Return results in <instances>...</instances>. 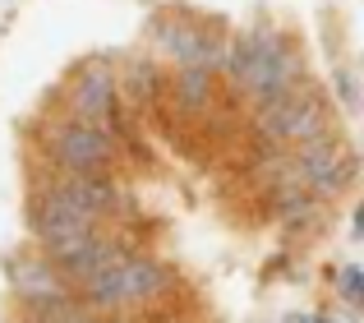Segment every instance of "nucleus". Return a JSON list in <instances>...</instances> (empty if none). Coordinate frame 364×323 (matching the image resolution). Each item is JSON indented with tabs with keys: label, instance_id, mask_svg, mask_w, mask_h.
<instances>
[{
	"label": "nucleus",
	"instance_id": "f257e3e1",
	"mask_svg": "<svg viewBox=\"0 0 364 323\" xmlns=\"http://www.w3.org/2000/svg\"><path fill=\"white\" fill-rule=\"evenodd\" d=\"M166 287H171L166 263H157L152 254H129L124 250L116 263H107V268L97 272V277H88L83 287H74V296H79L88 309H97V314H120V309L157 300Z\"/></svg>",
	"mask_w": 364,
	"mask_h": 323
},
{
	"label": "nucleus",
	"instance_id": "f03ea898",
	"mask_svg": "<svg viewBox=\"0 0 364 323\" xmlns=\"http://www.w3.org/2000/svg\"><path fill=\"white\" fill-rule=\"evenodd\" d=\"M254 129H258L263 144H304V139H314V134H332L328 111H323V92L304 88V83H295L282 97L263 102Z\"/></svg>",
	"mask_w": 364,
	"mask_h": 323
},
{
	"label": "nucleus",
	"instance_id": "7ed1b4c3",
	"mask_svg": "<svg viewBox=\"0 0 364 323\" xmlns=\"http://www.w3.org/2000/svg\"><path fill=\"white\" fill-rule=\"evenodd\" d=\"M42 144H46V157H51L55 171H111V162H116V139L97 120L60 116L46 129Z\"/></svg>",
	"mask_w": 364,
	"mask_h": 323
},
{
	"label": "nucleus",
	"instance_id": "20e7f679",
	"mask_svg": "<svg viewBox=\"0 0 364 323\" xmlns=\"http://www.w3.org/2000/svg\"><path fill=\"white\" fill-rule=\"evenodd\" d=\"M28 222H33V235H37V250L46 254V259H55V254L74 250L79 240H88V235L102 231L97 217H88L83 208H74L70 198L60 194V189L46 180L42 189H37L33 208H28Z\"/></svg>",
	"mask_w": 364,
	"mask_h": 323
},
{
	"label": "nucleus",
	"instance_id": "39448f33",
	"mask_svg": "<svg viewBox=\"0 0 364 323\" xmlns=\"http://www.w3.org/2000/svg\"><path fill=\"white\" fill-rule=\"evenodd\" d=\"M291 166H295L291 176L300 180L314 198L341 194V189L350 185V176H355V157L341 153L332 134H314V139H304V144H295V162H291Z\"/></svg>",
	"mask_w": 364,
	"mask_h": 323
},
{
	"label": "nucleus",
	"instance_id": "423d86ee",
	"mask_svg": "<svg viewBox=\"0 0 364 323\" xmlns=\"http://www.w3.org/2000/svg\"><path fill=\"white\" fill-rule=\"evenodd\" d=\"M295 79H300V51H295V42L286 33H263L240 88L263 107V102L282 97L286 88H295Z\"/></svg>",
	"mask_w": 364,
	"mask_h": 323
},
{
	"label": "nucleus",
	"instance_id": "0eeeda50",
	"mask_svg": "<svg viewBox=\"0 0 364 323\" xmlns=\"http://www.w3.org/2000/svg\"><path fill=\"white\" fill-rule=\"evenodd\" d=\"M65 102H70V116H79V120H97V125H111V120H116L120 79H116L107 55H92V60H83L79 70H74Z\"/></svg>",
	"mask_w": 364,
	"mask_h": 323
},
{
	"label": "nucleus",
	"instance_id": "6e6552de",
	"mask_svg": "<svg viewBox=\"0 0 364 323\" xmlns=\"http://www.w3.org/2000/svg\"><path fill=\"white\" fill-rule=\"evenodd\" d=\"M157 46H161V55H171L176 65H208V70H222V51H226L222 37L198 28V23H189V18H161Z\"/></svg>",
	"mask_w": 364,
	"mask_h": 323
},
{
	"label": "nucleus",
	"instance_id": "1a4fd4ad",
	"mask_svg": "<svg viewBox=\"0 0 364 323\" xmlns=\"http://www.w3.org/2000/svg\"><path fill=\"white\" fill-rule=\"evenodd\" d=\"M124 254V245L120 240H107V235H88V240H79L74 250H65V254H55V272H60V282L65 287H83L88 277H97L107 263H116Z\"/></svg>",
	"mask_w": 364,
	"mask_h": 323
},
{
	"label": "nucleus",
	"instance_id": "9d476101",
	"mask_svg": "<svg viewBox=\"0 0 364 323\" xmlns=\"http://www.w3.org/2000/svg\"><path fill=\"white\" fill-rule=\"evenodd\" d=\"M5 272H9V291H14L18 300L65 287L60 272H55V263L46 259V254H14V259H5Z\"/></svg>",
	"mask_w": 364,
	"mask_h": 323
},
{
	"label": "nucleus",
	"instance_id": "9b49d317",
	"mask_svg": "<svg viewBox=\"0 0 364 323\" xmlns=\"http://www.w3.org/2000/svg\"><path fill=\"white\" fill-rule=\"evenodd\" d=\"M213 83H217V70H208V65H180L171 97H176L180 111H203L213 102Z\"/></svg>",
	"mask_w": 364,
	"mask_h": 323
},
{
	"label": "nucleus",
	"instance_id": "f8f14e48",
	"mask_svg": "<svg viewBox=\"0 0 364 323\" xmlns=\"http://www.w3.org/2000/svg\"><path fill=\"white\" fill-rule=\"evenodd\" d=\"M258 37H263V33L245 28V33H235V42L222 51V70L231 74L235 83H245V74H249V60H254V51H258Z\"/></svg>",
	"mask_w": 364,
	"mask_h": 323
},
{
	"label": "nucleus",
	"instance_id": "ddd939ff",
	"mask_svg": "<svg viewBox=\"0 0 364 323\" xmlns=\"http://www.w3.org/2000/svg\"><path fill=\"white\" fill-rule=\"evenodd\" d=\"M157 70H152V60H129V70H124V83L120 92H129L134 102H152L157 97Z\"/></svg>",
	"mask_w": 364,
	"mask_h": 323
},
{
	"label": "nucleus",
	"instance_id": "4468645a",
	"mask_svg": "<svg viewBox=\"0 0 364 323\" xmlns=\"http://www.w3.org/2000/svg\"><path fill=\"white\" fill-rule=\"evenodd\" d=\"M332 88H337V102L350 111V116H355V111H360V83H355V70H346V65H341V70H332Z\"/></svg>",
	"mask_w": 364,
	"mask_h": 323
},
{
	"label": "nucleus",
	"instance_id": "2eb2a0df",
	"mask_svg": "<svg viewBox=\"0 0 364 323\" xmlns=\"http://www.w3.org/2000/svg\"><path fill=\"white\" fill-rule=\"evenodd\" d=\"M337 287H341V296H346V305L355 309L360 300H364V272H360V268H346V272L337 277Z\"/></svg>",
	"mask_w": 364,
	"mask_h": 323
},
{
	"label": "nucleus",
	"instance_id": "dca6fc26",
	"mask_svg": "<svg viewBox=\"0 0 364 323\" xmlns=\"http://www.w3.org/2000/svg\"><path fill=\"white\" fill-rule=\"evenodd\" d=\"M350 235H355V240L364 235V208H355V213H350Z\"/></svg>",
	"mask_w": 364,
	"mask_h": 323
},
{
	"label": "nucleus",
	"instance_id": "f3484780",
	"mask_svg": "<svg viewBox=\"0 0 364 323\" xmlns=\"http://www.w3.org/2000/svg\"><path fill=\"white\" fill-rule=\"evenodd\" d=\"M304 323H337V319H328V314H304Z\"/></svg>",
	"mask_w": 364,
	"mask_h": 323
},
{
	"label": "nucleus",
	"instance_id": "a211bd4d",
	"mask_svg": "<svg viewBox=\"0 0 364 323\" xmlns=\"http://www.w3.org/2000/svg\"><path fill=\"white\" fill-rule=\"evenodd\" d=\"M286 323H304V314H291V319H286Z\"/></svg>",
	"mask_w": 364,
	"mask_h": 323
}]
</instances>
